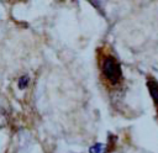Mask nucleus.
<instances>
[{"label":"nucleus","mask_w":158,"mask_h":153,"mask_svg":"<svg viewBox=\"0 0 158 153\" xmlns=\"http://www.w3.org/2000/svg\"><path fill=\"white\" fill-rule=\"evenodd\" d=\"M102 74L112 85L117 84L118 80L121 79L122 75L121 67L114 57H105L102 62Z\"/></svg>","instance_id":"obj_1"},{"label":"nucleus","mask_w":158,"mask_h":153,"mask_svg":"<svg viewBox=\"0 0 158 153\" xmlns=\"http://www.w3.org/2000/svg\"><path fill=\"white\" fill-rule=\"evenodd\" d=\"M147 88H148V91H149L153 101L158 106V81L154 79H149L147 81Z\"/></svg>","instance_id":"obj_2"},{"label":"nucleus","mask_w":158,"mask_h":153,"mask_svg":"<svg viewBox=\"0 0 158 153\" xmlns=\"http://www.w3.org/2000/svg\"><path fill=\"white\" fill-rule=\"evenodd\" d=\"M110 149L107 147V144H104V143H95L94 146L90 147L89 149V153H107Z\"/></svg>","instance_id":"obj_3"},{"label":"nucleus","mask_w":158,"mask_h":153,"mask_svg":"<svg viewBox=\"0 0 158 153\" xmlns=\"http://www.w3.org/2000/svg\"><path fill=\"white\" fill-rule=\"evenodd\" d=\"M28 81H30V78H28V75H22L20 79H19V88L20 89H25L27 85H28Z\"/></svg>","instance_id":"obj_4"}]
</instances>
